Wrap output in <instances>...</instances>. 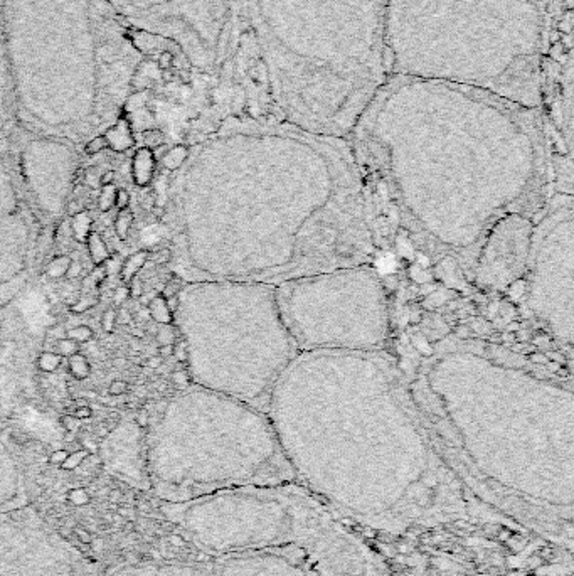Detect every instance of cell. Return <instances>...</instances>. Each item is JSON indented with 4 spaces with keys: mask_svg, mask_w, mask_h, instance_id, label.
I'll return each instance as SVG.
<instances>
[{
    "mask_svg": "<svg viewBox=\"0 0 574 576\" xmlns=\"http://www.w3.org/2000/svg\"><path fill=\"white\" fill-rule=\"evenodd\" d=\"M184 165L180 238L192 281L279 285L372 262L368 201L343 138L228 116Z\"/></svg>",
    "mask_w": 574,
    "mask_h": 576,
    "instance_id": "obj_1",
    "label": "cell"
},
{
    "mask_svg": "<svg viewBox=\"0 0 574 576\" xmlns=\"http://www.w3.org/2000/svg\"><path fill=\"white\" fill-rule=\"evenodd\" d=\"M350 137L414 239L470 273L490 228L531 213L549 182L541 110L470 86L387 76Z\"/></svg>",
    "mask_w": 574,
    "mask_h": 576,
    "instance_id": "obj_2",
    "label": "cell"
},
{
    "mask_svg": "<svg viewBox=\"0 0 574 576\" xmlns=\"http://www.w3.org/2000/svg\"><path fill=\"white\" fill-rule=\"evenodd\" d=\"M389 0H229L217 86L237 116L347 138L386 80Z\"/></svg>",
    "mask_w": 574,
    "mask_h": 576,
    "instance_id": "obj_3",
    "label": "cell"
},
{
    "mask_svg": "<svg viewBox=\"0 0 574 576\" xmlns=\"http://www.w3.org/2000/svg\"><path fill=\"white\" fill-rule=\"evenodd\" d=\"M546 0H389L386 76L470 86L541 110Z\"/></svg>",
    "mask_w": 574,
    "mask_h": 576,
    "instance_id": "obj_4",
    "label": "cell"
},
{
    "mask_svg": "<svg viewBox=\"0 0 574 576\" xmlns=\"http://www.w3.org/2000/svg\"><path fill=\"white\" fill-rule=\"evenodd\" d=\"M14 101L43 120L122 100L143 56L107 0H0Z\"/></svg>",
    "mask_w": 574,
    "mask_h": 576,
    "instance_id": "obj_5",
    "label": "cell"
},
{
    "mask_svg": "<svg viewBox=\"0 0 574 576\" xmlns=\"http://www.w3.org/2000/svg\"><path fill=\"white\" fill-rule=\"evenodd\" d=\"M292 470L266 412L204 387L169 403L149 438L147 476L164 502L273 485Z\"/></svg>",
    "mask_w": 574,
    "mask_h": 576,
    "instance_id": "obj_6",
    "label": "cell"
},
{
    "mask_svg": "<svg viewBox=\"0 0 574 576\" xmlns=\"http://www.w3.org/2000/svg\"><path fill=\"white\" fill-rule=\"evenodd\" d=\"M173 319L186 342L192 383L263 412L300 354L279 310L277 285L192 281L180 290Z\"/></svg>",
    "mask_w": 574,
    "mask_h": 576,
    "instance_id": "obj_7",
    "label": "cell"
},
{
    "mask_svg": "<svg viewBox=\"0 0 574 576\" xmlns=\"http://www.w3.org/2000/svg\"><path fill=\"white\" fill-rule=\"evenodd\" d=\"M277 295L300 352H384L391 315L384 284L371 263L283 281Z\"/></svg>",
    "mask_w": 574,
    "mask_h": 576,
    "instance_id": "obj_8",
    "label": "cell"
},
{
    "mask_svg": "<svg viewBox=\"0 0 574 576\" xmlns=\"http://www.w3.org/2000/svg\"><path fill=\"white\" fill-rule=\"evenodd\" d=\"M574 214L571 194L554 198L534 226L526 275V305L571 352L574 302Z\"/></svg>",
    "mask_w": 574,
    "mask_h": 576,
    "instance_id": "obj_9",
    "label": "cell"
},
{
    "mask_svg": "<svg viewBox=\"0 0 574 576\" xmlns=\"http://www.w3.org/2000/svg\"><path fill=\"white\" fill-rule=\"evenodd\" d=\"M130 28L156 34L184 58L192 73L216 86L229 0H107ZM127 25V28H128Z\"/></svg>",
    "mask_w": 574,
    "mask_h": 576,
    "instance_id": "obj_10",
    "label": "cell"
},
{
    "mask_svg": "<svg viewBox=\"0 0 574 576\" xmlns=\"http://www.w3.org/2000/svg\"><path fill=\"white\" fill-rule=\"evenodd\" d=\"M0 576H103L31 506L0 512Z\"/></svg>",
    "mask_w": 574,
    "mask_h": 576,
    "instance_id": "obj_11",
    "label": "cell"
},
{
    "mask_svg": "<svg viewBox=\"0 0 574 576\" xmlns=\"http://www.w3.org/2000/svg\"><path fill=\"white\" fill-rule=\"evenodd\" d=\"M541 113L571 152L573 144V0H546L541 56Z\"/></svg>",
    "mask_w": 574,
    "mask_h": 576,
    "instance_id": "obj_12",
    "label": "cell"
},
{
    "mask_svg": "<svg viewBox=\"0 0 574 576\" xmlns=\"http://www.w3.org/2000/svg\"><path fill=\"white\" fill-rule=\"evenodd\" d=\"M534 220L526 213L500 217L483 238L471 275L478 287L504 292L524 278L531 255Z\"/></svg>",
    "mask_w": 574,
    "mask_h": 576,
    "instance_id": "obj_13",
    "label": "cell"
},
{
    "mask_svg": "<svg viewBox=\"0 0 574 576\" xmlns=\"http://www.w3.org/2000/svg\"><path fill=\"white\" fill-rule=\"evenodd\" d=\"M103 576H214L213 570L191 563H156V561H138V563H122L113 566Z\"/></svg>",
    "mask_w": 574,
    "mask_h": 576,
    "instance_id": "obj_14",
    "label": "cell"
},
{
    "mask_svg": "<svg viewBox=\"0 0 574 576\" xmlns=\"http://www.w3.org/2000/svg\"><path fill=\"white\" fill-rule=\"evenodd\" d=\"M157 162L153 159L152 150L142 147L137 150V153L131 159V174H134L135 184L140 187L150 186L153 179V172H156Z\"/></svg>",
    "mask_w": 574,
    "mask_h": 576,
    "instance_id": "obj_15",
    "label": "cell"
},
{
    "mask_svg": "<svg viewBox=\"0 0 574 576\" xmlns=\"http://www.w3.org/2000/svg\"><path fill=\"white\" fill-rule=\"evenodd\" d=\"M103 135L107 138L108 149H111L113 152H125V150L131 149L135 145L130 123L125 118L116 120L115 125L109 127Z\"/></svg>",
    "mask_w": 574,
    "mask_h": 576,
    "instance_id": "obj_16",
    "label": "cell"
},
{
    "mask_svg": "<svg viewBox=\"0 0 574 576\" xmlns=\"http://www.w3.org/2000/svg\"><path fill=\"white\" fill-rule=\"evenodd\" d=\"M0 103L16 105V101H14V93H12V81H10L9 61H7L6 39H3L2 14H0Z\"/></svg>",
    "mask_w": 574,
    "mask_h": 576,
    "instance_id": "obj_17",
    "label": "cell"
},
{
    "mask_svg": "<svg viewBox=\"0 0 574 576\" xmlns=\"http://www.w3.org/2000/svg\"><path fill=\"white\" fill-rule=\"evenodd\" d=\"M150 253L147 250H140L137 253L130 255L127 259L122 263V268H120V278H122V284H128L131 278L138 277L140 270L145 266V263L149 262Z\"/></svg>",
    "mask_w": 574,
    "mask_h": 576,
    "instance_id": "obj_18",
    "label": "cell"
},
{
    "mask_svg": "<svg viewBox=\"0 0 574 576\" xmlns=\"http://www.w3.org/2000/svg\"><path fill=\"white\" fill-rule=\"evenodd\" d=\"M86 246H88V253H89V258H92V262L94 263V266H100L103 265L105 262L109 258V250L107 246V243H105L103 238H101V235H98L96 231H92L88 235V238H86Z\"/></svg>",
    "mask_w": 574,
    "mask_h": 576,
    "instance_id": "obj_19",
    "label": "cell"
},
{
    "mask_svg": "<svg viewBox=\"0 0 574 576\" xmlns=\"http://www.w3.org/2000/svg\"><path fill=\"white\" fill-rule=\"evenodd\" d=\"M147 310H149L150 319H153L157 323H160V326H164V323H172L173 320H176L171 308H169L164 293L153 297V299L147 303Z\"/></svg>",
    "mask_w": 574,
    "mask_h": 576,
    "instance_id": "obj_20",
    "label": "cell"
},
{
    "mask_svg": "<svg viewBox=\"0 0 574 576\" xmlns=\"http://www.w3.org/2000/svg\"><path fill=\"white\" fill-rule=\"evenodd\" d=\"M187 156H189V149L186 145H176V147H172V149H167V152H165V156L162 157L160 162L167 171L173 172V171H179V169L182 167L184 162L187 160Z\"/></svg>",
    "mask_w": 574,
    "mask_h": 576,
    "instance_id": "obj_21",
    "label": "cell"
},
{
    "mask_svg": "<svg viewBox=\"0 0 574 576\" xmlns=\"http://www.w3.org/2000/svg\"><path fill=\"white\" fill-rule=\"evenodd\" d=\"M93 221L89 217V214L86 211H81V213L71 216V231H73V236L78 241H86L88 235L92 233Z\"/></svg>",
    "mask_w": 574,
    "mask_h": 576,
    "instance_id": "obj_22",
    "label": "cell"
},
{
    "mask_svg": "<svg viewBox=\"0 0 574 576\" xmlns=\"http://www.w3.org/2000/svg\"><path fill=\"white\" fill-rule=\"evenodd\" d=\"M67 369H70L71 376L79 379V381H83V379L88 378L89 372H92V367H89L88 359H86V357L83 356L81 352H76L74 356L67 357Z\"/></svg>",
    "mask_w": 574,
    "mask_h": 576,
    "instance_id": "obj_23",
    "label": "cell"
},
{
    "mask_svg": "<svg viewBox=\"0 0 574 576\" xmlns=\"http://www.w3.org/2000/svg\"><path fill=\"white\" fill-rule=\"evenodd\" d=\"M71 262H73V259H71L70 256H66V255L54 256V258H52L51 262L47 263L46 275H47L49 278H63V277H66L67 270H70Z\"/></svg>",
    "mask_w": 574,
    "mask_h": 576,
    "instance_id": "obj_24",
    "label": "cell"
},
{
    "mask_svg": "<svg viewBox=\"0 0 574 576\" xmlns=\"http://www.w3.org/2000/svg\"><path fill=\"white\" fill-rule=\"evenodd\" d=\"M115 233L120 239H127L130 233L131 223H134V213L130 209H120L115 216Z\"/></svg>",
    "mask_w": 574,
    "mask_h": 576,
    "instance_id": "obj_25",
    "label": "cell"
},
{
    "mask_svg": "<svg viewBox=\"0 0 574 576\" xmlns=\"http://www.w3.org/2000/svg\"><path fill=\"white\" fill-rule=\"evenodd\" d=\"M64 337L71 339V341L78 342V344L81 345V344H86V342L92 341V339L94 337V332H93V329L89 326L79 323V326H76V327H71V329H67L66 332H64Z\"/></svg>",
    "mask_w": 574,
    "mask_h": 576,
    "instance_id": "obj_26",
    "label": "cell"
},
{
    "mask_svg": "<svg viewBox=\"0 0 574 576\" xmlns=\"http://www.w3.org/2000/svg\"><path fill=\"white\" fill-rule=\"evenodd\" d=\"M61 361L63 357L59 354H56L54 351H47L37 357V367L43 372H54L61 366Z\"/></svg>",
    "mask_w": 574,
    "mask_h": 576,
    "instance_id": "obj_27",
    "label": "cell"
},
{
    "mask_svg": "<svg viewBox=\"0 0 574 576\" xmlns=\"http://www.w3.org/2000/svg\"><path fill=\"white\" fill-rule=\"evenodd\" d=\"M116 187L115 184H108V186H101L100 199H98V206L103 213H109L115 208V198H116Z\"/></svg>",
    "mask_w": 574,
    "mask_h": 576,
    "instance_id": "obj_28",
    "label": "cell"
},
{
    "mask_svg": "<svg viewBox=\"0 0 574 576\" xmlns=\"http://www.w3.org/2000/svg\"><path fill=\"white\" fill-rule=\"evenodd\" d=\"M54 352L59 354L63 359H67V357L74 356V354L79 352V344H78V342L71 341V339L63 337V339H59L58 344H56Z\"/></svg>",
    "mask_w": 574,
    "mask_h": 576,
    "instance_id": "obj_29",
    "label": "cell"
},
{
    "mask_svg": "<svg viewBox=\"0 0 574 576\" xmlns=\"http://www.w3.org/2000/svg\"><path fill=\"white\" fill-rule=\"evenodd\" d=\"M176 337H177V332H176V329L172 327V323H164V326H160V327H158L157 334H156L158 345L173 344V342H176Z\"/></svg>",
    "mask_w": 574,
    "mask_h": 576,
    "instance_id": "obj_30",
    "label": "cell"
},
{
    "mask_svg": "<svg viewBox=\"0 0 574 576\" xmlns=\"http://www.w3.org/2000/svg\"><path fill=\"white\" fill-rule=\"evenodd\" d=\"M142 138H143V144H145L147 149H150V150L157 149V147H160V145H164V134H162L160 130H157V128H152V130L143 131Z\"/></svg>",
    "mask_w": 574,
    "mask_h": 576,
    "instance_id": "obj_31",
    "label": "cell"
},
{
    "mask_svg": "<svg viewBox=\"0 0 574 576\" xmlns=\"http://www.w3.org/2000/svg\"><path fill=\"white\" fill-rule=\"evenodd\" d=\"M105 149H108L107 138H105V135H96V137H93L92 140L86 144L85 152L86 156H96V153L103 152Z\"/></svg>",
    "mask_w": 574,
    "mask_h": 576,
    "instance_id": "obj_32",
    "label": "cell"
},
{
    "mask_svg": "<svg viewBox=\"0 0 574 576\" xmlns=\"http://www.w3.org/2000/svg\"><path fill=\"white\" fill-rule=\"evenodd\" d=\"M172 383H173V386L177 387V390L186 391V390H189V387H191L192 378H191V374H189L187 369H184V371H176V372H173V374H172Z\"/></svg>",
    "mask_w": 574,
    "mask_h": 576,
    "instance_id": "obj_33",
    "label": "cell"
},
{
    "mask_svg": "<svg viewBox=\"0 0 574 576\" xmlns=\"http://www.w3.org/2000/svg\"><path fill=\"white\" fill-rule=\"evenodd\" d=\"M94 305H96V299H94V297H83L78 302L70 305V312H73V314H83V312H88L89 308H93Z\"/></svg>",
    "mask_w": 574,
    "mask_h": 576,
    "instance_id": "obj_34",
    "label": "cell"
},
{
    "mask_svg": "<svg viewBox=\"0 0 574 576\" xmlns=\"http://www.w3.org/2000/svg\"><path fill=\"white\" fill-rule=\"evenodd\" d=\"M115 327H116V310L108 308V310H105L103 315H101V329H103L105 332L111 334L113 330H115Z\"/></svg>",
    "mask_w": 574,
    "mask_h": 576,
    "instance_id": "obj_35",
    "label": "cell"
},
{
    "mask_svg": "<svg viewBox=\"0 0 574 576\" xmlns=\"http://www.w3.org/2000/svg\"><path fill=\"white\" fill-rule=\"evenodd\" d=\"M128 292H130V299H140L143 295V284L138 277L131 278L128 281Z\"/></svg>",
    "mask_w": 574,
    "mask_h": 576,
    "instance_id": "obj_36",
    "label": "cell"
},
{
    "mask_svg": "<svg viewBox=\"0 0 574 576\" xmlns=\"http://www.w3.org/2000/svg\"><path fill=\"white\" fill-rule=\"evenodd\" d=\"M128 391V383L123 381V379H115V381H111L108 387V393L111 394V396H122Z\"/></svg>",
    "mask_w": 574,
    "mask_h": 576,
    "instance_id": "obj_37",
    "label": "cell"
},
{
    "mask_svg": "<svg viewBox=\"0 0 574 576\" xmlns=\"http://www.w3.org/2000/svg\"><path fill=\"white\" fill-rule=\"evenodd\" d=\"M130 299V292H128V285L122 284L115 288V293H113V302L116 305H122Z\"/></svg>",
    "mask_w": 574,
    "mask_h": 576,
    "instance_id": "obj_38",
    "label": "cell"
},
{
    "mask_svg": "<svg viewBox=\"0 0 574 576\" xmlns=\"http://www.w3.org/2000/svg\"><path fill=\"white\" fill-rule=\"evenodd\" d=\"M128 204H130V194H128V191L125 189H118L116 191V198H115V208L116 209H127Z\"/></svg>",
    "mask_w": 574,
    "mask_h": 576,
    "instance_id": "obj_39",
    "label": "cell"
},
{
    "mask_svg": "<svg viewBox=\"0 0 574 576\" xmlns=\"http://www.w3.org/2000/svg\"><path fill=\"white\" fill-rule=\"evenodd\" d=\"M93 415V409L89 408L88 405L86 406H76L73 412V416L78 418V420H86V418H92Z\"/></svg>",
    "mask_w": 574,
    "mask_h": 576,
    "instance_id": "obj_40",
    "label": "cell"
},
{
    "mask_svg": "<svg viewBox=\"0 0 574 576\" xmlns=\"http://www.w3.org/2000/svg\"><path fill=\"white\" fill-rule=\"evenodd\" d=\"M152 258H153V262L157 263V265H164V263H169L172 259V251L171 250L157 251V253L153 255Z\"/></svg>",
    "mask_w": 574,
    "mask_h": 576,
    "instance_id": "obj_41",
    "label": "cell"
},
{
    "mask_svg": "<svg viewBox=\"0 0 574 576\" xmlns=\"http://www.w3.org/2000/svg\"><path fill=\"white\" fill-rule=\"evenodd\" d=\"M78 418H74L73 415H66V416H63L61 418V423H63V427L66 428V430H70V431H73V430H76V428L79 427V423H78Z\"/></svg>",
    "mask_w": 574,
    "mask_h": 576,
    "instance_id": "obj_42",
    "label": "cell"
},
{
    "mask_svg": "<svg viewBox=\"0 0 574 576\" xmlns=\"http://www.w3.org/2000/svg\"><path fill=\"white\" fill-rule=\"evenodd\" d=\"M135 421H137V425L140 428H147L150 427V415L147 409H140L137 413V418H135Z\"/></svg>",
    "mask_w": 574,
    "mask_h": 576,
    "instance_id": "obj_43",
    "label": "cell"
},
{
    "mask_svg": "<svg viewBox=\"0 0 574 576\" xmlns=\"http://www.w3.org/2000/svg\"><path fill=\"white\" fill-rule=\"evenodd\" d=\"M116 322H122L123 326H128V323L131 322L130 312H128L127 308H120V310L116 312Z\"/></svg>",
    "mask_w": 574,
    "mask_h": 576,
    "instance_id": "obj_44",
    "label": "cell"
},
{
    "mask_svg": "<svg viewBox=\"0 0 574 576\" xmlns=\"http://www.w3.org/2000/svg\"><path fill=\"white\" fill-rule=\"evenodd\" d=\"M81 275V265H79V262H71L70 265V270H67L66 277L67 278H76Z\"/></svg>",
    "mask_w": 574,
    "mask_h": 576,
    "instance_id": "obj_45",
    "label": "cell"
},
{
    "mask_svg": "<svg viewBox=\"0 0 574 576\" xmlns=\"http://www.w3.org/2000/svg\"><path fill=\"white\" fill-rule=\"evenodd\" d=\"M157 356H160L162 359H165V357L173 356V344L158 345V354H157Z\"/></svg>",
    "mask_w": 574,
    "mask_h": 576,
    "instance_id": "obj_46",
    "label": "cell"
},
{
    "mask_svg": "<svg viewBox=\"0 0 574 576\" xmlns=\"http://www.w3.org/2000/svg\"><path fill=\"white\" fill-rule=\"evenodd\" d=\"M113 180H115V171L103 172V174H101V177H100L101 186H108V184H113Z\"/></svg>",
    "mask_w": 574,
    "mask_h": 576,
    "instance_id": "obj_47",
    "label": "cell"
},
{
    "mask_svg": "<svg viewBox=\"0 0 574 576\" xmlns=\"http://www.w3.org/2000/svg\"><path fill=\"white\" fill-rule=\"evenodd\" d=\"M66 458H67V454H66V451H61V450H59V451H56L54 455H52L51 460H52V462H56V464H63V462L66 460Z\"/></svg>",
    "mask_w": 574,
    "mask_h": 576,
    "instance_id": "obj_48",
    "label": "cell"
},
{
    "mask_svg": "<svg viewBox=\"0 0 574 576\" xmlns=\"http://www.w3.org/2000/svg\"><path fill=\"white\" fill-rule=\"evenodd\" d=\"M162 357L160 356H153V357H150L149 359V366H150V369H160V366H162Z\"/></svg>",
    "mask_w": 574,
    "mask_h": 576,
    "instance_id": "obj_49",
    "label": "cell"
},
{
    "mask_svg": "<svg viewBox=\"0 0 574 576\" xmlns=\"http://www.w3.org/2000/svg\"><path fill=\"white\" fill-rule=\"evenodd\" d=\"M76 208H78V202L76 201H71L70 202V208H67V211H70V216H74V214L81 213V211L76 209ZM83 211H85V209H83Z\"/></svg>",
    "mask_w": 574,
    "mask_h": 576,
    "instance_id": "obj_50",
    "label": "cell"
},
{
    "mask_svg": "<svg viewBox=\"0 0 574 576\" xmlns=\"http://www.w3.org/2000/svg\"><path fill=\"white\" fill-rule=\"evenodd\" d=\"M152 211L157 217H162L165 214V208H162V206H156V208H152Z\"/></svg>",
    "mask_w": 574,
    "mask_h": 576,
    "instance_id": "obj_51",
    "label": "cell"
},
{
    "mask_svg": "<svg viewBox=\"0 0 574 576\" xmlns=\"http://www.w3.org/2000/svg\"><path fill=\"white\" fill-rule=\"evenodd\" d=\"M131 334H134L135 337H143V336H145V332H143V330L137 329V327H135V329H131Z\"/></svg>",
    "mask_w": 574,
    "mask_h": 576,
    "instance_id": "obj_52",
    "label": "cell"
}]
</instances>
